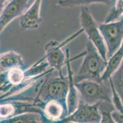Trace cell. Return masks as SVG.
Instances as JSON below:
<instances>
[{"label":"cell","instance_id":"cell-1","mask_svg":"<svg viewBox=\"0 0 123 123\" xmlns=\"http://www.w3.org/2000/svg\"><path fill=\"white\" fill-rule=\"evenodd\" d=\"M45 57L41 58L27 69L15 68L1 72V101L20 94L34 87L55 70H47Z\"/></svg>","mask_w":123,"mask_h":123},{"label":"cell","instance_id":"cell-2","mask_svg":"<svg viewBox=\"0 0 123 123\" xmlns=\"http://www.w3.org/2000/svg\"><path fill=\"white\" fill-rule=\"evenodd\" d=\"M83 57L82 64L74 76L75 83L84 80L101 82L102 76L107 68L108 61L105 60L96 46L89 39L86 44Z\"/></svg>","mask_w":123,"mask_h":123},{"label":"cell","instance_id":"cell-3","mask_svg":"<svg viewBox=\"0 0 123 123\" xmlns=\"http://www.w3.org/2000/svg\"><path fill=\"white\" fill-rule=\"evenodd\" d=\"M50 74L45 77L40 86L34 102L38 104L49 100H56L67 103L69 92L68 76L53 77Z\"/></svg>","mask_w":123,"mask_h":123},{"label":"cell","instance_id":"cell-4","mask_svg":"<svg viewBox=\"0 0 123 123\" xmlns=\"http://www.w3.org/2000/svg\"><path fill=\"white\" fill-rule=\"evenodd\" d=\"M80 101L87 104H98L104 100L112 101V90L109 80L98 82L84 80L75 83Z\"/></svg>","mask_w":123,"mask_h":123},{"label":"cell","instance_id":"cell-5","mask_svg":"<svg viewBox=\"0 0 123 123\" xmlns=\"http://www.w3.org/2000/svg\"><path fill=\"white\" fill-rule=\"evenodd\" d=\"M80 23L84 32L98 49L102 57L107 60V49L99 28V23L94 19L87 6L80 7Z\"/></svg>","mask_w":123,"mask_h":123},{"label":"cell","instance_id":"cell-6","mask_svg":"<svg viewBox=\"0 0 123 123\" xmlns=\"http://www.w3.org/2000/svg\"><path fill=\"white\" fill-rule=\"evenodd\" d=\"M83 32H84L83 29L81 28L62 41L59 42L51 40L45 45L44 57L49 63V66L58 71L60 76H64L62 68L66 64V56L64 54L62 48L77 38Z\"/></svg>","mask_w":123,"mask_h":123},{"label":"cell","instance_id":"cell-7","mask_svg":"<svg viewBox=\"0 0 123 123\" xmlns=\"http://www.w3.org/2000/svg\"><path fill=\"white\" fill-rule=\"evenodd\" d=\"M99 28L107 49V58H110L123 41V17L108 23H99Z\"/></svg>","mask_w":123,"mask_h":123},{"label":"cell","instance_id":"cell-8","mask_svg":"<svg viewBox=\"0 0 123 123\" xmlns=\"http://www.w3.org/2000/svg\"><path fill=\"white\" fill-rule=\"evenodd\" d=\"M101 119V115L98 110V103L90 105L80 101L75 111L60 123H99Z\"/></svg>","mask_w":123,"mask_h":123},{"label":"cell","instance_id":"cell-9","mask_svg":"<svg viewBox=\"0 0 123 123\" xmlns=\"http://www.w3.org/2000/svg\"><path fill=\"white\" fill-rule=\"evenodd\" d=\"M31 0H11L6 4L0 15V31L4 29L14 19L21 17L30 7Z\"/></svg>","mask_w":123,"mask_h":123},{"label":"cell","instance_id":"cell-10","mask_svg":"<svg viewBox=\"0 0 123 123\" xmlns=\"http://www.w3.org/2000/svg\"><path fill=\"white\" fill-rule=\"evenodd\" d=\"M42 110L46 123H60L68 116V104L56 100H49L38 103Z\"/></svg>","mask_w":123,"mask_h":123},{"label":"cell","instance_id":"cell-11","mask_svg":"<svg viewBox=\"0 0 123 123\" xmlns=\"http://www.w3.org/2000/svg\"><path fill=\"white\" fill-rule=\"evenodd\" d=\"M43 0H34L27 11L20 19V25L25 30H36L39 28L42 22L41 6Z\"/></svg>","mask_w":123,"mask_h":123},{"label":"cell","instance_id":"cell-12","mask_svg":"<svg viewBox=\"0 0 123 123\" xmlns=\"http://www.w3.org/2000/svg\"><path fill=\"white\" fill-rule=\"evenodd\" d=\"M69 56V49H66V65L68 69V78H69V92L67 97V104L68 108V116L74 112L78 107L80 101V97L77 87L75 86V83L74 81V75L72 72Z\"/></svg>","mask_w":123,"mask_h":123},{"label":"cell","instance_id":"cell-13","mask_svg":"<svg viewBox=\"0 0 123 123\" xmlns=\"http://www.w3.org/2000/svg\"><path fill=\"white\" fill-rule=\"evenodd\" d=\"M0 66L1 72L15 68H25L22 56L14 51H9L1 54Z\"/></svg>","mask_w":123,"mask_h":123},{"label":"cell","instance_id":"cell-14","mask_svg":"<svg viewBox=\"0 0 123 123\" xmlns=\"http://www.w3.org/2000/svg\"><path fill=\"white\" fill-rule=\"evenodd\" d=\"M123 60V41L121 46L108 60L105 70L102 76V81H107L117 70Z\"/></svg>","mask_w":123,"mask_h":123},{"label":"cell","instance_id":"cell-15","mask_svg":"<svg viewBox=\"0 0 123 123\" xmlns=\"http://www.w3.org/2000/svg\"><path fill=\"white\" fill-rule=\"evenodd\" d=\"M46 123L42 115L37 113H25L1 120V123Z\"/></svg>","mask_w":123,"mask_h":123},{"label":"cell","instance_id":"cell-16","mask_svg":"<svg viewBox=\"0 0 123 123\" xmlns=\"http://www.w3.org/2000/svg\"><path fill=\"white\" fill-rule=\"evenodd\" d=\"M111 0H58L57 6L64 8H72L77 6H83L94 4H103L109 5Z\"/></svg>","mask_w":123,"mask_h":123},{"label":"cell","instance_id":"cell-17","mask_svg":"<svg viewBox=\"0 0 123 123\" xmlns=\"http://www.w3.org/2000/svg\"><path fill=\"white\" fill-rule=\"evenodd\" d=\"M98 110L101 115L102 123H114L111 118V113L116 110L112 101L104 100L98 103Z\"/></svg>","mask_w":123,"mask_h":123},{"label":"cell","instance_id":"cell-18","mask_svg":"<svg viewBox=\"0 0 123 123\" xmlns=\"http://www.w3.org/2000/svg\"><path fill=\"white\" fill-rule=\"evenodd\" d=\"M110 78L123 102V60L119 67Z\"/></svg>","mask_w":123,"mask_h":123},{"label":"cell","instance_id":"cell-19","mask_svg":"<svg viewBox=\"0 0 123 123\" xmlns=\"http://www.w3.org/2000/svg\"><path fill=\"white\" fill-rule=\"evenodd\" d=\"M123 17V0H116L113 7L110 9L105 20V23L114 22Z\"/></svg>","mask_w":123,"mask_h":123},{"label":"cell","instance_id":"cell-20","mask_svg":"<svg viewBox=\"0 0 123 123\" xmlns=\"http://www.w3.org/2000/svg\"><path fill=\"white\" fill-rule=\"evenodd\" d=\"M15 109L14 104L11 101H5L1 103L0 116L1 120L11 118L15 115Z\"/></svg>","mask_w":123,"mask_h":123},{"label":"cell","instance_id":"cell-21","mask_svg":"<svg viewBox=\"0 0 123 123\" xmlns=\"http://www.w3.org/2000/svg\"><path fill=\"white\" fill-rule=\"evenodd\" d=\"M110 81V84L111 86V90H112V102L113 103L114 106H115V108L116 110H118V111L121 113H123V102L122 101L121 99L120 96L118 94V92H116V89H115V87H114L112 81H111V79H108Z\"/></svg>","mask_w":123,"mask_h":123},{"label":"cell","instance_id":"cell-22","mask_svg":"<svg viewBox=\"0 0 123 123\" xmlns=\"http://www.w3.org/2000/svg\"><path fill=\"white\" fill-rule=\"evenodd\" d=\"M111 118L114 123H123V113H121L118 110H114L111 113Z\"/></svg>","mask_w":123,"mask_h":123},{"label":"cell","instance_id":"cell-23","mask_svg":"<svg viewBox=\"0 0 123 123\" xmlns=\"http://www.w3.org/2000/svg\"><path fill=\"white\" fill-rule=\"evenodd\" d=\"M11 0H0V11L4 9V7L6 6V4Z\"/></svg>","mask_w":123,"mask_h":123}]
</instances>
